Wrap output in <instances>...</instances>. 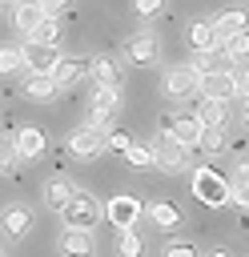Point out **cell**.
Masks as SVG:
<instances>
[{"mask_svg": "<svg viewBox=\"0 0 249 257\" xmlns=\"http://www.w3.org/2000/svg\"><path fill=\"white\" fill-rule=\"evenodd\" d=\"M24 68V44H0V76H16Z\"/></svg>", "mask_w": 249, "mask_h": 257, "instance_id": "27", "label": "cell"}, {"mask_svg": "<svg viewBox=\"0 0 249 257\" xmlns=\"http://www.w3.org/2000/svg\"><path fill=\"white\" fill-rule=\"evenodd\" d=\"M193 68H197V72H213V68H233V60H229V56H225V48L217 44V48H205V52H197Z\"/></svg>", "mask_w": 249, "mask_h": 257, "instance_id": "26", "label": "cell"}, {"mask_svg": "<svg viewBox=\"0 0 249 257\" xmlns=\"http://www.w3.org/2000/svg\"><path fill=\"white\" fill-rule=\"evenodd\" d=\"M149 149H153V161H157L165 173H185V169H189V153H193V149H185L173 133L161 128V133L149 141Z\"/></svg>", "mask_w": 249, "mask_h": 257, "instance_id": "2", "label": "cell"}, {"mask_svg": "<svg viewBox=\"0 0 249 257\" xmlns=\"http://www.w3.org/2000/svg\"><path fill=\"white\" fill-rule=\"evenodd\" d=\"M20 169V153L12 145V137H0V177H12Z\"/></svg>", "mask_w": 249, "mask_h": 257, "instance_id": "30", "label": "cell"}, {"mask_svg": "<svg viewBox=\"0 0 249 257\" xmlns=\"http://www.w3.org/2000/svg\"><path fill=\"white\" fill-rule=\"evenodd\" d=\"M161 128L165 133H173L185 149H197V141H201V120H197V112H165L161 116Z\"/></svg>", "mask_w": 249, "mask_h": 257, "instance_id": "9", "label": "cell"}, {"mask_svg": "<svg viewBox=\"0 0 249 257\" xmlns=\"http://www.w3.org/2000/svg\"><path fill=\"white\" fill-rule=\"evenodd\" d=\"M221 48H225V56H229L233 64L249 60V28H245V32H233V36H225V40H221Z\"/></svg>", "mask_w": 249, "mask_h": 257, "instance_id": "29", "label": "cell"}, {"mask_svg": "<svg viewBox=\"0 0 249 257\" xmlns=\"http://www.w3.org/2000/svg\"><path fill=\"white\" fill-rule=\"evenodd\" d=\"M0 4H4V0H0Z\"/></svg>", "mask_w": 249, "mask_h": 257, "instance_id": "40", "label": "cell"}, {"mask_svg": "<svg viewBox=\"0 0 249 257\" xmlns=\"http://www.w3.org/2000/svg\"><path fill=\"white\" fill-rule=\"evenodd\" d=\"M88 68H92V60L88 56H80V52H60V60H56V68H52V80L60 84V88H72L76 80H84L88 76Z\"/></svg>", "mask_w": 249, "mask_h": 257, "instance_id": "13", "label": "cell"}, {"mask_svg": "<svg viewBox=\"0 0 249 257\" xmlns=\"http://www.w3.org/2000/svg\"><path fill=\"white\" fill-rule=\"evenodd\" d=\"M104 213V205L92 197V193H72V201L60 209V217H64V225H76V229H92L96 225V217Z\"/></svg>", "mask_w": 249, "mask_h": 257, "instance_id": "4", "label": "cell"}, {"mask_svg": "<svg viewBox=\"0 0 249 257\" xmlns=\"http://www.w3.org/2000/svg\"><path fill=\"white\" fill-rule=\"evenodd\" d=\"M197 96H213V100H229V96H237L233 68H213V72H201V80H197Z\"/></svg>", "mask_w": 249, "mask_h": 257, "instance_id": "11", "label": "cell"}, {"mask_svg": "<svg viewBox=\"0 0 249 257\" xmlns=\"http://www.w3.org/2000/svg\"><path fill=\"white\" fill-rule=\"evenodd\" d=\"M104 217H108V225H116V229H133V225H141L145 205H141L133 193H112V197L104 201Z\"/></svg>", "mask_w": 249, "mask_h": 257, "instance_id": "5", "label": "cell"}, {"mask_svg": "<svg viewBox=\"0 0 249 257\" xmlns=\"http://www.w3.org/2000/svg\"><path fill=\"white\" fill-rule=\"evenodd\" d=\"M189 189H193V197H197L205 209H221V205H229V177H221L213 165H193V173H189Z\"/></svg>", "mask_w": 249, "mask_h": 257, "instance_id": "1", "label": "cell"}, {"mask_svg": "<svg viewBox=\"0 0 249 257\" xmlns=\"http://www.w3.org/2000/svg\"><path fill=\"white\" fill-rule=\"evenodd\" d=\"M116 257H145V237L133 229H116Z\"/></svg>", "mask_w": 249, "mask_h": 257, "instance_id": "25", "label": "cell"}, {"mask_svg": "<svg viewBox=\"0 0 249 257\" xmlns=\"http://www.w3.org/2000/svg\"><path fill=\"white\" fill-rule=\"evenodd\" d=\"M104 145H108L112 153H125V149L133 145V137H129L125 128H116V124H108V128H104Z\"/></svg>", "mask_w": 249, "mask_h": 257, "instance_id": "32", "label": "cell"}, {"mask_svg": "<svg viewBox=\"0 0 249 257\" xmlns=\"http://www.w3.org/2000/svg\"><path fill=\"white\" fill-rule=\"evenodd\" d=\"M165 257H197V249H193L189 241H173V245L165 249Z\"/></svg>", "mask_w": 249, "mask_h": 257, "instance_id": "36", "label": "cell"}, {"mask_svg": "<svg viewBox=\"0 0 249 257\" xmlns=\"http://www.w3.org/2000/svg\"><path fill=\"white\" fill-rule=\"evenodd\" d=\"M40 8H44V16H64L72 8V0H40Z\"/></svg>", "mask_w": 249, "mask_h": 257, "instance_id": "34", "label": "cell"}, {"mask_svg": "<svg viewBox=\"0 0 249 257\" xmlns=\"http://www.w3.org/2000/svg\"><path fill=\"white\" fill-rule=\"evenodd\" d=\"M133 8H137V16H145V20H153L161 8H165V0H133Z\"/></svg>", "mask_w": 249, "mask_h": 257, "instance_id": "33", "label": "cell"}, {"mask_svg": "<svg viewBox=\"0 0 249 257\" xmlns=\"http://www.w3.org/2000/svg\"><path fill=\"white\" fill-rule=\"evenodd\" d=\"M225 149H229V128L225 124H205L201 141H197V153L201 157H221Z\"/></svg>", "mask_w": 249, "mask_h": 257, "instance_id": "22", "label": "cell"}, {"mask_svg": "<svg viewBox=\"0 0 249 257\" xmlns=\"http://www.w3.org/2000/svg\"><path fill=\"white\" fill-rule=\"evenodd\" d=\"M197 80H201V72H197L193 64H173V68L165 72L161 88H165L169 100H189V96H197Z\"/></svg>", "mask_w": 249, "mask_h": 257, "instance_id": "7", "label": "cell"}, {"mask_svg": "<svg viewBox=\"0 0 249 257\" xmlns=\"http://www.w3.org/2000/svg\"><path fill=\"white\" fill-rule=\"evenodd\" d=\"M213 28H217V44H221L225 36H233V32H245V28H249V12H245V8H225V12H217V16H213Z\"/></svg>", "mask_w": 249, "mask_h": 257, "instance_id": "21", "label": "cell"}, {"mask_svg": "<svg viewBox=\"0 0 249 257\" xmlns=\"http://www.w3.org/2000/svg\"><path fill=\"white\" fill-rule=\"evenodd\" d=\"M0 257H8V253H4V249H0Z\"/></svg>", "mask_w": 249, "mask_h": 257, "instance_id": "39", "label": "cell"}, {"mask_svg": "<svg viewBox=\"0 0 249 257\" xmlns=\"http://www.w3.org/2000/svg\"><path fill=\"white\" fill-rule=\"evenodd\" d=\"M0 233H4L8 241H24V237L32 233V209H24V205H8V209L0 213Z\"/></svg>", "mask_w": 249, "mask_h": 257, "instance_id": "16", "label": "cell"}, {"mask_svg": "<svg viewBox=\"0 0 249 257\" xmlns=\"http://www.w3.org/2000/svg\"><path fill=\"white\" fill-rule=\"evenodd\" d=\"M125 165H129V169H149V165H157V161H153V149H149V145H137V141H133V145L125 149Z\"/></svg>", "mask_w": 249, "mask_h": 257, "instance_id": "31", "label": "cell"}, {"mask_svg": "<svg viewBox=\"0 0 249 257\" xmlns=\"http://www.w3.org/2000/svg\"><path fill=\"white\" fill-rule=\"evenodd\" d=\"M233 80H237V96H249V64L233 68Z\"/></svg>", "mask_w": 249, "mask_h": 257, "instance_id": "35", "label": "cell"}, {"mask_svg": "<svg viewBox=\"0 0 249 257\" xmlns=\"http://www.w3.org/2000/svg\"><path fill=\"white\" fill-rule=\"evenodd\" d=\"M149 221H153L161 233H177V229L185 225V217H181V209H177L173 201H153V205H149Z\"/></svg>", "mask_w": 249, "mask_h": 257, "instance_id": "20", "label": "cell"}, {"mask_svg": "<svg viewBox=\"0 0 249 257\" xmlns=\"http://www.w3.org/2000/svg\"><path fill=\"white\" fill-rule=\"evenodd\" d=\"M56 60H60V44L24 40V68H28V72H52Z\"/></svg>", "mask_w": 249, "mask_h": 257, "instance_id": "15", "label": "cell"}, {"mask_svg": "<svg viewBox=\"0 0 249 257\" xmlns=\"http://www.w3.org/2000/svg\"><path fill=\"white\" fill-rule=\"evenodd\" d=\"M241 120H245V128H249V96H245V104H241Z\"/></svg>", "mask_w": 249, "mask_h": 257, "instance_id": "37", "label": "cell"}, {"mask_svg": "<svg viewBox=\"0 0 249 257\" xmlns=\"http://www.w3.org/2000/svg\"><path fill=\"white\" fill-rule=\"evenodd\" d=\"M185 44H189L193 52L217 48V28H213V20H193V24L185 28Z\"/></svg>", "mask_w": 249, "mask_h": 257, "instance_id": "23", "label": "cell"}, {"mask_svg": "<svg viewBox=\"0 0 249 257\" xmlns=\"http://www.w3.org/2000/svg\"><path fill=\"white\" fill-rule=\"evenodd\" d=\"M60 36H64V24H60V16H44L28 40H40V44H60Z\"/></svg>", "mask_w": 249, "mask_h": 257, "instance_id": "28", "label": "cell"}, {"mask_svg": "<svg viewBox=\"0 0 249 257\" xmlns=\"http://www.w3.org/2000/svg\"><path fill=\"white\" fill-rule=\"evenodd\" d=\"M76 161H96L108 145H104V128H92V124H84V128H72V137H68V145H64Z\"/></svg>", "mask_w": 249, "mask_h": 257, "instance_id": "8", "label": "cell"}, {"mask_svg": "<svg viewBox=\"0 0 249 257\" xmlns=\"http://www.w3.org/2000/svg\"><path fill=\"white\" fill-rule=\"evenodd\" d=\"M40 20H44V8H40V0H16V8H12V24H16V32L32 36Z\"/></svg>", "mask_w": 249, "mask_h": 257, "instance_id": "19", "label": "cell"}, {"mask_svg": "<svg viewBox=\"0 0 249 257\" xmlns=\"http://www.w3.org/2000/svg\"><path fill=\"white\" fill-rule=\"evenodd\" d=\"M12 145H16V153H20V161H40L44 157V149H48V137H44V128L40 124H16L12 128Z\"/></svg>", "mask_w": 249, "mask_h": 257, "instance_id": "10", "label": "cell"}, {"mask_svg": "<svg viewBox=\"0 0 249 257\" xmlns=\"http://www.w3.org/2000/svg\"><path fill=\"white\" fill-rule=\"evenodd\" d=\"M88 76H92V88H96V84H104V88H120V84H125V64H120L116 56H92Z\"/></svg>", "mask_w": 249, "mask_h": 257, "instance_id": "17", "label": "cell"}, {"mask_svg": "<svg viewBox=\"0 0 249 257\" xmlns=\"http://www.w3.org/2000/svg\"><path fill=\"white\" fill-rule=\"evenodd\" d=\"M20 96H28V100H36V104H52V100L60 96V84L52 80V72H28V76L20 80Z\"/></svg>", "mask_w": 249, "mask_h": 257, "instance_id": "14", "label": "cell"}, {"mask_svg": "<svg viewBox=\"0 0 249 257\" xmlns=\"http://www.w3.org/2000/svg\"><path fill=\"white\" fill-rule=\"evenodd\" d=\"M157 56H161V40H157L153 28H141L137 36L125 40V60H129V64L149 68V64H157Z\"/></svg>", "mask_w": 249, "mask_h": 257, "instance_id": "6", "label": "cell"}, {"mask_svg": "<svg viewBox=\"0 0 249 257\" xmlns=\"http://www.w3.org/2000/svg\"><path fill=\"white\" fill-rule=\"evenodd\" d=\"M72 193H76V185H72L64 173H56V177H48V181H44V205H48L52 213H60V209L72 201Z\"/></svg>", "mask_w": 249, "mask_h": 257, "instance_id": "18", "label": "cell"}, {"mask_svg": "<svg viewBox=\"0 0 249 257\" xmlns=\"http://www.w3.org/2000/svg\"><path fill=\"white\" fill-rule=\"evenodd\" d=\"M213 257H229V253H225V249H217V253H213Z\"/></svg>", "mask_w": 249, "mask_h": 257, "instance_id": "38", "label": "cell"}, {"mask_svg": "<svg viewBox=\"0 0 249 257\" xmlns=\"http://www.w3.org/2000/svg\"><path fill=\"white\" fill-rule=\"evenodd\" d=\"M197 120L201 124H225L229 128V100H213V96H197Z\"/></svg>", "mask_w": 249, "mask_h": 257, "instance_id": "24", "label": "cell"}, {"mask_svg": "<svg viewBox=\"0 0 249 257\" xmlns=\"http://www.w3.org/2000/svg\"><path fill=\"white\" fill-rule=\"evenodd\" d=\"M116 108H120V88H104V84H96L92 96H88V116H84V124H92V128H108V124L116 120Z\"/></svg>", "mask_w": 249, "mask_h": 257, "instance_id": "3", "label": "cell"}, {"mask_svg": "<svg viewBox=\"0 0 249 257\" xmlns=\"http://www.w3.org/2000/svg\"><path fill=\"white\" fill-rule=\"evenodd\" d=\"M56 249H60L64 257H92V249H96V237H92V229L64 225V229H60V237H56Z\"/></svg>", "mask_w": 249, "mask_h": 257, "instance_id": "12", "label": "cell"}]
</instances>
